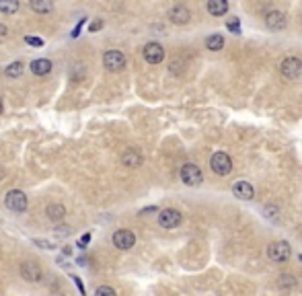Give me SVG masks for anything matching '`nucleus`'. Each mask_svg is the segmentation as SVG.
Masks as SVG:
<instances>
[{
    "label": "nucleus",
    "instance_id": "nucleus-1",
    "mask_svg": "<svg viewBox=\"0 0 302 296\" xmlns=\"http://www.w3.org/2000/svg\"><path fill=\"white\" fill-rule=\"evenodd\" d=\"M210 167H212V171L216 175L224 177V175H228L232 171V159L228 157L226 152H216L214 157L210 159Z\"/></svg>",
    "mask_w": 302,
    "mask_h": 296
},
{
    "label": "nucleus",
    "instance_id": "nucleus-2",
    "mask_svg": "<svg viewBox=\"0 0 302 296\" xmlns=\"http://www.w3.org/2000/svg\"><path fill=\"white\" fill-rule=\"evenodd\" d=\"M103 64L109 72H119V70H123V66H126V56L117 50H109L103 56Z\"/></svg>",
    "mask_w": 302,
    "mask_h": 296
},
{
    "label": "nucleus",
    "instance_id": "nucleus-3",
    "mask_svg": "<svg viewBox=\"0 0 302 296\" xmlns=\"http://www.w3.org/2000/svg\"><path fill=\"white\" fill-rule=\"evenodd\" d=\"M4 204H6L8 210H12V212H25L27 210V195L19 189H12V191L6 193Z\"/></svg>",
    "mask_w": 302,
    "mask_h": 296
},
{
    "label": "nucleus",
    "instance_id": "nucleus-4",
    "mask_svg": "<svg viewBox=\"0 0 302 296\" xmlns=\"http://www.w3.org/2000/svg\"><path fill=\"white\" fill-rule=\"evenodd\" d=\"M290 255H292V251H290V245H288V243H284V241L271 243V245H269V249H267V257H269L271 261H278V263H282V261H288V259H290Z\"/></svg>",
    "mask_w": 302,
    "mask_h": 296
},
{
    "label": "nucleus",
    "instance_id": "nucleus-5",
    "mask_svg": "<svg viewBox=\"0 0 302 296\" xmlns=\"http://www.w3.org/2000/svg\"><path fill=\"white\" fill-rule=\"evenodd\" d=\"M181 179H183L185 185H191V187L200 185V183L203 181L201 171H200V167H198V165H194V163H187V165H183V169H181Z\"/></svg>",
    "mask_w": 302,
    "mask_h": 296
},
{
    "label": "nucleus",
    "instance_id": "nucleus-6",
    "mask_svg": "<svg viewBox=\"0 0 302 296\" xmlns=\"http://www.w3.org/2000/svg\"><path fill=\"white\" fill-rule=\"evenodd\" d=\"M158 224L162 229H175L181 224V212L179 210H173V208H167L162 210V212L158 214Z\"/></svg>",
    "mask_w": 302,
    "mask_h": 296
},
{
    "label": "nucleus",
    "instance_id": "nucleus-7",
    "mask_svg": "<svg viewBox=\"0 0 302 296\" xmlns=\"http://www.w3.org/2000/svg\"><path fill=\"white\" fill-rule=\"evenodd\" d=\"M282 74H284L286 78H290V80L298 78V76L302 74V60H300V58H294V56L286 58V60L282 62Z\"/></svg>",
    "mask_w": 302,
    "mask_h": 296
},
{
    "label": "nucleus",
    "instance_id": "nucleus-8",
    "mask_svg": "<svg viewBox=\"0 0 302 296\" xmlns=\"http://www.w3.org/2000/svg\"><path fill=\"white\" fill-rule=\"evenodd\" d=\"M136 243V235L128 229H121V231H115L113 233V245L121 251H126V249H132Z\"/></svg>",
    "mask_w": 302,
    "mask_h": 296
},
{
    "label": "nucleus",
    "instance_id": "nucleus-9",
    "mask_svg": "<svg viewBox=\"0 0 302 296\" xmlns=\"http://www.w3.org/2000/svg\"><path fill=\"white\" fill-rule=\"evenodd\" d=\"M164 58V50L160 44H156V41H150V44L144 46V60L148 64H160Z\"/></svg>",
    "mask_w": 302,
    "mask_h": 296
},
{
    "label": "nucleus",
    "instance_id": "nucleus-10",
    "mask_svg": "<svg viewBox=\"0 0 302 296\" xmlns=\"http://www.w3.org/2000/svg\"><path fill=\"white\" fill-rule=\"evenodd\" d=\"M232 193H235L239 200H253L255 189L249 181H237L235 185H232Z\"/></svg>",
    "mask_w": 302,
    "mask_h": 296
},
{
    "label": "nucleus",
    "instance_id": "nucleus-11",
    "mask_svg": "<svg viewBox=\"0 0 302 296\" xmlns=\"http://www.w3.org/2000/svg\"><path fill=\"white\" fill-rule=\"evenodd\" d=\"M21 276L27 280V282H37L41 278V267L33 261H25L21 265Z\"/></svg>",
    "mask_w": 302,
    "mask_h": 296
},
{
    "label": "nucleus",
    "instance_id": "nucleus-12",
    "mask_svg": "<svg viewBox=\"0 0 302 296\" xmlns=\"http://www.w3.org/2000/svg\"><path fill=\"white\" fill-rule=\"evenodd\" d=\"M265 23H267L269 29H284L286 27V15L282 10H271V12H267Z\"/></svg>",
    "mask_w": 302,
    "mask_h": 296
},
{
    "label": "nucleus",
    "instance_id": "nucleus-13",
    "mask_svg": "<svg viewBox=\"0 0 302 296\" xmlns=\"http://www.w3.org/2000/svg\"><path fill=\"white\" fill-rule=\"evenodd\" d=\"M169 17H171V21L175 23V25H185L187 21H189V17H191V12L185 8V6H173L171 8V12H169Z\"/></svg>",
    "mask_w": 302,
    "mask_h": 296
},
{
    "label": "nucleus",
    "instance_id": "nucleus-14",
    "mask_svg": "<svg viewBox=\"0 0 302 296\" xmlns=\"http://www.w3.org/2000/svg\"><path fill=\"white\" fill-rule=\"evenodd\" d=\"M121 163L126 167H140L142 165V154L136 148H128L126 152L121 154Z\"/></svg>",
    "mask_w": 302,
    "mask_h": 296
},
{
    "label": "nucleus",
    "instance_id": "nucleus-15",
    "mask_svg": "<svg viewBox=\"0 0 302 296\" xmlns=\"http://www.w3.org/2000/svg\"><path fill=\"white\" fill-rule=\"evenodd\" d=\"M31 72L35 76H46L51 72V62L46 60V58H39V60H33L31 62Z\"/></svg>",
    "mask_w": 302,
    "mask_h": 296
},
{
    "label": "nucleus",
    "instance_id": "nucleus-16",
    "mask_svg": "<svg viewBox=\"0 0 302 296\" xmlns=\"http://www.w3.org/2000/svg\"><path fill=\"white\" fill-rule=\"evenodd\" d=\"M226 10H228V2H224V0H212V2H208V12L212 17H222Z\"/></svg>",
    "mask_w": 302,
    "mask_h": 296
},
{
    "label": "nucleus",
    "instance_id": "nucleus-17",
    "mask_svg": "<svg viewBox=\"0 0 302 296\" xmlns=\"http://www.w3.org/2000/svg\"><path fill=\"white\" fill-rule=\"evenodd\" d=\"M46 214H48V218H50V220L58 222V220H62V218L66 216V208H64L62 204H51V206H48Z\"/></svg>",
    "mask_w": 302,
    "mask_h": 296
},
{
    "label": "nucleus",
    "instance_id": "nucleus-18",
    "mask_svg": "<svg viewBox=\"0 0 302 296\" xmlns=\"http://www.w3.org/2000/svg\"><path fill=\"white\" fill-rule=\"evenodd\" d=\"M205 48L212 50V52H220V50L224 48V37H222L220 33L210 35L208 39H205Z\"/></svg>",
    "mask_w": 302,
    "mask_h": 296
},
{
    "label": "nucleus",
    "instance_id": "nucleus-19",
    "mask_svg": "<svg viewBox=\"0 0 302 296\" xmlns=\"http://www.w3.org/2000/svg\"><path fill=\"white\" fill-rule=\"evenodd\" d=\"M31 8L35 12H41V15H48V12L53 10V4L50 2V0H33L31 2Z\"/></svg>",
    "mask_w": 302,
    "mask_h": 296
},
{
    "label": "nucleus",
    "instance_id": "nucleus-20",
    "mask_svg": "<svg viewBox=\"0 0 302 296\" xmlns=\"http://www.w3.org/2000/svg\"><path fill=\"white\" fill-rule=\"evenodd\" d=\"M17 10H19L17 0H0V12H4V15H15Z\"/></svg>",
    "mask_w": 302,
    "mask_h": 296
},
{
    "label": "nucleus",
    "instance_id": "nucleus-21",
    "mask_svg": "<svg viewBox=\"0 0 302 296\" xmlns=\"http://www.w3.org/2000/svg\"><path fill=\"white\" fill-rule=\"evenodd\" d=\"M23 64L21 62H12V64H8L6 66V70H4V74L8 76V78H19L21 74H23Z\"/></svg>",
    "mask_w": 302,
    "mask_h": 296
},
{
    "label": "nucleus",
    "instance_id": "nucleus-22",
    "mask_svg": "<svg viewBox=\"0 0 302 296\" xmlns=\"http://www.w3.org/2000/svg\"><path fill=\"white\" fill-rule=\"evenodd\" d=\"M95 296H117L113 288H109V286H101L97 288V292H95Z\"/></svg>",
    "mask_w": 302,
    "mask_h": 296
},
{
    "label": "nucleus",
    "instance_id": "nucleus-23",
    "mask_svg": "<svg viewBox=\"0 0 302 296\" xmlns=\"http://www.w3.org/2000/svg\"><path fill=\"white\" fill-rule=\"evenodd\" d=\"M226 27L228 29L235 33V35H241V25H239V19H230L228 23H226Z\"/></svg>",
    "mask_w": 302,
    "mask_h": 296
},
{
    "label": "nucleus",
    "instance_id": "nucleus-24",
    "mask_svg": "<svg viewBox=\"0 0 302 296\" xmlns=\"http://www.w3.org/2000/svg\"><path fill=\"white\" fill-rule=\"evenodd\" d=\"M25 44H29V46H35V48H41V46H44V39H41V37H25Z\"/></svg>",
    "mask_w": 302,
    "mask_h": 296
},
{
    "label": "nucleus",
    "instance_id": "nucleus-25",
    "mask_svg": "<svg viewBox=\"0 0 302 296\" xmlns=\"http://www.w3.org/2000/svg\"><path fill=\"white\" fill-rule=\"evenodd\" d=\"M89 241H91V233H87V235H82V237L78 238V243H76V247H78V249H85V247L89 245Z\"/></svg>",
    "mask_w": 302,
    "mask_h": 296
},
{
    "label": "nucleus",
    "instance_id": "nucleus-26",
    "mask_svg": "<svg viewBox=\"0 0 302 296\" xmlns=\"http://www.w3.org/2000/svg\"><path fill=\"white\" fill-rule=\"evenodd\" d=\"M72 280H74V284H76V288H78V292H80L82 296H87V290H85V284H82V280H80L78 276H72Z\"/></svg>",
    "mask_w": 302,
    "mask_h": 296
},
{
    "label": "nucleus",
    "instance_id": "nucleus-27",
    "mask_svg": "<svg viewBox=\"0 0 302 296\" xmlns=\"http://www.w3.org/2000/svg\"><path fill=\"white\" fill-rule=\"evenodd\" d=\"M70 233H72V229H70V227H64V224L56 229V235H58V237H68Z\"/></svg>",
    "mask_w": 302,
    "mask_h": 296
},
{
    "label": "nucleus",
    "instance_id": "nucleus-28",
    "mask_svg": "<svg viewBox=\"0 0 302 296\" xmlns=\"http://www.w3.org/2000/svg\"><path fill=\"white\" fill-rule=\"evenodd\" d=\"M85 23H87V17L78 21V25L74 27V31H72V37H78V35H80V29H82V27H85Z\"/></svg>",
    "mask_w": 302,
    "mask_h": 296
},
{
    "label": "nucleus",
    "instance_id": "nucleus-29",
    "mask_svg": "<svg viewBox=\"0 0 302 296\" xmlns=\"http://www.w3.org/2000/svg\"><path fill=\"white\" fill-rule=\"evenodd\" d=\"M37 247H41V249H51V243H48V241H44V238H35L33 241Z\"/></svg>",
    "mask_w": 302,
    "mask_h": 296
},
{
    "label": "nucleus",
    "instance_id": "nucleus-30",
    "mask_svg": "<svg viewBox=\"0 0 302 296\" xmlns=\"http://www.w3.org/2000/svg\"><path fill=\"white\" fill-rule=\"evenodd\" d=\"M101 27H103V21H101V19H97V21H93V23H91L89 29H91V31H99Z\"/></svg>",
    "mask_w": 302,
    "mask_h": 296
},
{
    "label": "nucleus",
    "instance_id": "nucleus-31",
    "mask_svg": "<svg viewBox=\"0 0 302 296\" xmlns=\"http://www.w3.org/2000/svg\"><path fill=\"white\" fill-rule=\"evenodd\" d=\"M280 280H282V284H284V286H286V284H288V282H290V286H292V284H294V278H292V276H282V278H280Z\"/></svg>",
    "mask_w": 302,
    "mask_h": 296
},
{
    "label": "nucleus",
    "instance_id": "nucleus-32",
    "mask_svg": "<svg viewBox=\"0 0 302 296\" xmlns=\"http://www.w3.org/2000/svg\"><path fill=\"white\" fill-rule=\"evenodd\" d=\"M6 33H8V29H6V27H4L2 23H0V41H2V39L6 37Z\"/></svg>",
    "mask_w": 302,
    "mask_h": 296
},
{
    "label": "nucleus",
    "instance_id": "nucleus-33",
    "mask_svg": "<svg viewBox=\"0 0 302 296\" xmlns=\"http://www.w3.org/2000/svg\"><path fill=\"white\" fill-rule=\"evenodd\" d=\"M156 210H158L156 206H148V208H144V210H142L140 214H150V212H156Z\"/></svg>",
    "mask_w": 302,
    "mask_h": 296
},
{
    "label": "nucleus",
    "instance_id": "nucleus-34",
    "mask_svg": "<svg viewBox=\"0 0 302 296\" xmlns=\"http://www.w3.org/2000/svg\"><path fill=\"white\" fill-rule=\"evenodd\" d=\"M76 263H78V265H87V259H85V257H78Z\"/></svg>",
    "mask_w": 302,
    "mask_h": 296
},
{
    "label": "nucleus",
    "instance_id": "nucleus-35",
    "mask_svg": "<svg viewBox=\"0 0 302 296\" xmlns=\"http://www.w3.org/2000/svg\"><path fill=\"white\" fill-rule=\"evenodd\" d=\"M2 179H4V169L0 167V181H2Z\"/></svg>",
    "mask_w": 302,
    "mask_h": 296
},
{
    "label": "nucleus",
    "instance_id": "nucleus-36",
    "mask_svg": "<svg viewBox=\"0 0 302 296\" xmlns=\"http://www.w3.org/2000/svg\"><path fill=\"white\" fill-rule=\"evenodd\" d=\"M0 114H2V99H0Z\"/></svg>",
    "mask_w": 302,
    "mask_h": 296
},
{
    "label": "nucleus",
    "instance_id": "nucleus-37",
    "mask_svg": "<svg viewBox=\"0 0 302 296\" xmlns=\"http://www.w3.org/2000/svg\"><path fill=\"white\" fill-rule=\"evenodd\" d=\"M51 296H64V294H60V292H58V294H51Z\"/></svg>",
    "mask_w": 302,
    "mask_h": 296
},
{
    "label": "nucleus",
    "instance_id": "nucleus-38",
    "mask_svg": "<svg viewBox=\"0 0 302 296\" xmlns=\"http://www.w3.org/2000/svg\"><path fill=\"white\" fill-rule=\"evenodd\" d=\"M300 261H302V255H300Z\"/></svg>",
    "mask_w": 302,
    "mask_h": 296
}]
</instances>
